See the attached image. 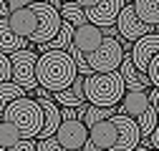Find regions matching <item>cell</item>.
Segmentation results:
<instances>
[{"mask_svg": "<svg viewBox=\"0 0 159 151\" xmlns=\"http://www.w3.org/2000/svg\"><path fill=\"white\" fill-rule=\"evenodd\" d=\"M8 25L25 38L28 43H46L58 33L61 25V13L58 8H53L51 3L43 0H33V3L18 8V10H8Z\"/></svg>", "mask_w": 159, "mask_h": 151, "instance_id": "1", "label": "cell"}, {"mask_svg": "<svg viewBox=\"0 0 159 151\" xmlns=\"http://www.w3.org/2000/svg\"><path fill=\"white\" fill-rule=\"evenodd\" d=\"M78 76L76 63L68 55L66 48H53V50H43L35 61V81L46 91H63L73 83V78Z\"/></svg>", "mask_w": 159, "mask_h": 151, "instance_id": "2", "label": "cell"}, {"mask_svg": "<svg viewBox=\"0 0 159 151\" xmlns=\"http://www.w3.org/2000/svg\"><path fill=\"white\" fill-rule=\"evenodd\" d=\"M124 81L119 71H91L84 76V98L93 106L116 108V103L124 96Z\"/></svg>", "mask_w": 159, "mask_h": 151, "instance_id": "3", "label": "cell"}, {"mask_svg": "<svg viewBox=\"0 0 159 151\" xmlns=\"http://www.w3.org/2000/svg\"><path fill=\"white\" fill-rule=\"evenodd\" d=\"M3 119L18 128L20 139H35L38 131H41V123H43L38 101L30 98V96H25V93H23V96H18V98H13L5 106Z\"/></svg>", "mask_w": 159, "mask_h": 151, "instance_id": "4", "label": "cell"}, {"mask_svg": "<svg viewBox=\"0 0 159 151\" xmlns=\"http://www.w3.org/2000/svg\"><path fill=\"white\" fill-rule=\"evenodd\" d=\"M8 58H10V81L18 83L23 91H33L38 86V81H35L38 53L28 50V48H18V50L8 53Z\"/></svg>", "mask_w": 159, "mask_h": 151, "instance_id": "5", "label": "cell"}, {"mask_svg": "<svg viewBox=\"0 0 159 151\" xmlns=\"http://www.w3.org/2000/svg\"><path fill=\"white\" fill-rule=\"evenodd\" d=\"M84 58H86L91 71H116L119 63H121V58H124V48L119 43V38L104 35L101 43H98L91 53H86Z\"/></svg>", "mask_w": 159, "mask_h": 151, "instance_id": "6", "label": "cell"}, {"mask_svg": "<svg viewBox=\"0 0 159 151\" xmlns=\"http://www.w3.org/2000/svg\"><path fill=\"white\" fill-rule=\"evenodd\" d=\"M114 28L119 33V43H134L136 38H142L144 33L157 30V25H147V23L139 20L134 8H131V3H124V8L119 10L116 20H114Z\"/></svg>", "mask_w": 159, "mask_h": 151, "instance_id": "7", "label": "cell"}, {"mask_svg": "<svg viewBox=\"0 0 159 151\" xmlns=\"http://www.w3.org/2000/svg\"><path fill=\"white\" fill-rule=\"evenodd\" d=\"M53 139L68 151H81V146L89 139V128L78 121V119H63L53 131Z\"/></svg>", "mask_w": 159, "mask_h": 151, "instance_id": "8", "label": "cell"}, {"mask_svg": "<svg viewBox=\"0 0 159 151\" xmlns=\"http://www.w3.org/2000/svg\"><path fill=\"white\" fill-rule=\"evenodd\" d=\"M157 53H159V33H157V30H149V33H144L142 38H136V41L131 43L129 58H131V63H134L136 71L144 73L147 63L154 58Z\"/></svg>", "mask_w": 159, "mask_h": 151, "instance_id": "9", "label": "cell"}, {"mask_svg": "<svg viewBox=\"0 0 159 151\" xmlns=\"http://www.w3.org/2000/svg\"><path fill=\"white\" fill-rule=\"evenodd\" d=\"M121 8H124V0H98L96 5L84 8V13H86L89 23H93L98 28H109V25H114V20H116V15H119Z\"/></svg>", "mask_w": 159, "mask_h": 151, "instance_id": "10", "label": "cell"}, {"mask_svg": "<svg viewBox=\"0 0 159 151\" xmlns=\"http://www.w3.org/2000/svg\"><path fill=\"white\" fill-rule=\"evenodd\" d=\"M116 139H119V126L114 121V113L109 119H101V121H96L93 126H89V141L93 146H98V149H104V151H111Z\"/></svg>", "mask_w": 159, "mask_h": 151, "instance_id": "11", "label": "cell"}, {"mask_svg": "<svg viewBox=\"0 0 159 151\" xmlns=\"http://www.w3.org/2000/svg\"><path fill=\"white\" fill-rule=\"evenodd\" d=\"M114 121L119 126V139L111 146V151H131L139 144V139H142V134H139V128H136V121L124 116V113H114Z\"/></svg>", "mask_w": 159, "mask_h": 151, "instance_id": "12", "label": "cell"}, {"mask_svg": "<svg viewBox=\"0 0 159 151\" xmlns=\"http://www.w3.org/2000/svg\"><path fill=\"white\" fill-rule=\"evenodd\" d=\"M101 38H104V28H98L93 23H81V25H76L73 28V35H71V45H76L78 50H81L84 55L91 53L98 43H101Z\"/></svg>", "mask_w": 159, "mask_h": 151, "instance_id": "13", "label": "cell"}, {"mask_svg": "<svg viewBox=\"0 0 159 151\" xmlns=\"http://www.w3.org/2000/svg\"><path fill=\"white\" fill-rule=\"evenodd\" d=\"M149 108V98H147V91L139 88V91H124L121 101L116 103V113H124L129 119H136L142 111Z\"/></svg>", "mask_w": 159, "mask_h": 151, "instance_id": "14", "label": "cell"}, {"mask_svg": "<svg viewBox=\"0 0 159 151\" xmlns=\"http://www.w3.org/2000/svg\"><path fill=\"white\" fill-rule=\"evenodd\" d=\"M119 76H121V81H124V88L126 91H139V88H149L152 83H149V78H147V73H142V71H136L134 68V63H131V58H129V53H124V58H121V63H119Z\"/></svg>", "mask_w": 159, "mask_h": 151, "instance_id": "15", "label": "cell"}, {"mask_svg": "<svg viewBox=\"0 0 159 151\" xmlns=\"http://www.w3.org/2000/svg\"><path fill=\"white\" fill-rule=\"evenodd\" d=\"M51 98H53L58 106H73V108L81 106V103L86 101V98H84V76L78 73L68 88H63V91H53Z\"/></svg>", "mask_w": 159, "mask_h": 151, "instance_id": "16", "label": "cell"}, {"mask_svg": "<svg viewBox=\"0 0 159 151\" xmlns=\"http://www.w3.org/2000/svg\"><path fill=\"white\" fill-rule=\"evenodd\" d=\"M18 48H28V41L20 38L10 25H8V18H0V50L5 55L18 50Z\"/></svg>", "mask_w": 159, "mask_h": 151, "instance_id": "17", "label": "cell"}, {"mask_svg": "<svg viewBox=\"0 0 159 151\" xmlns=\"http://www.w3.org/2000/svg\"><path fill=\"white\" fill-rule=\"evenodd\" d=\"M78 111V121H81L86 128L93 126L96 121H101V119H109L111 113H116V108H106V106H93V103H81V106H76Z\"/></svg>", "mask_w": 159, "mask_h": 151, "instance_id": "18", "label": "cell"}, {"mask_svg": "<svg viewBox=\"0 0 159 151\" xmlns=\"http://www.w3.org/2000/svg\"><path fill=\"white\" fill-rule=\"evenodd\" d=\"M131 8L142 23L147 25L159 23V0H131Z\"/></svg>", "mask_w": 159, "mask_h": 151, "instance_id": "19", "label": "cell"}, {"mask_svg": "<svg viewBox=\"0 0 159 151\" xmlns=\"http://www.w3.org/2000/svg\"><path fill=\"white\" fill-rule=\"evenodd\" d=\"M58 13H61V20L71 23L73 28L81 25V23H86V13H84V8L76 5L73 0H66V3H61V5H58Z\"/></svg>", "mask_w": 159, "mask_h": 151, "instance_id": "20", "label": "cell"}, {"mask_svg": "<svg viewBox=\"0 0 159 151\" xmlns=\"http://www.w3.org/2000/svg\"><path fill=\"white\" fill-rule=\"evenodd\" d=\"M23 88L18 86V83H13V81H3L0 83V119H3V111H5V106L13 101V98H18V96H23Z\"/></svg>", "mask_w": 159, "mask_h": 151, "instance_id": "21", "label": "cell"}, {"mask_svg": "<svg viewBox=\"0 0 159 151\" xmlns=\"http://www.w3.org/2000/svg\"><path fill=\"white\" fill-rule=\"evenodd\" d=\"M134 121H136L139 134H142V136H147L152 128H157V108H152V106H149L147 111H142V113H139Z\"/></svg>", "mask_w": 159, "mask_h": 151, "instance_id": "22", "label": "cell"}, {"mask_svg": "<svg viewBox=\"0 0 159 151\" xmlns=\"http://www.w3.org/2000/svg\"><path fill=\"white\" fill-rule=\"evenodd\" d=\"M18 139H20V134H18V128L13 123H8L5 119H0V149H10Z\"/></svg>", "mask_w": 159, "mask_h": 151, "instance_id": "23", "label": "cell"}, {"mask_svg": "<svg viewBox=\"0 0 159 151\" xmlns=\"http://www.w3.org/2000/svg\"><path fill=\"white\" fill-rule=\"evenodd\" d=\"M35 151H68V149H63L53 136H46V139H38L35 141Z\"/></svg>", "mask_w": 159, "mask_h": 151, "instance_id": "24", "label": "cell"}, {"mask_svg": "<svg viewBox=\"0 0 159 151\" xmlns=\"http://www.w3.org/2000/svg\"><path fill=\"white\" fill-rule=\"evenodd\" d=\"M144 73H147V78H149V83H152V86H159V53H157L154 58L147 63Z\"/></svg>", "mask_w": 159, "mask_h": 151, "instance_id": "25", "label": "cell"}, {"mask_svg": "<svg viewBox=\"0 0 159 151\" xmlns=\"http://www.w3.org/2000/svg\"><path fill=\"white\" fill-rule=\"evenodd\" d=\"M5 151H35V141L33 139H18L10 149H5Z\"/></svg>", "mask_w": 159, "mask_h": 151, "instance_id": "26", "label": "cell"}, {"mask_svg": "<svg viewBox=\"0 0 159 151\" xmlns=\"http://www.w3.org/2000/svg\"><path fill=\"white\" fill-rule=\"evenodd\" d=\"M3 81H10V58L0 50V83Z\"/></svg>", "mask_w": 159, "mask_h": 151, "instance_id": "27", "label": "cell"}, {"mask_svg": "<svg viewBox=\"0 0 159 151\" xmlns=\"http://www.w3.org/2000/svg\"><path fill=\"white\" fill-rule=\"evenodd\" d=\"M63 111H61V121L63 119H78V111L73 108V106H61Z\"/></svg>", "mask_w": 159, "mask_h": 151, "instance_id": "28", "label": "cell"}, {"mask_svg": "<svg viewBox=\"0 0 159 151\" xmlns=\"http://www.w3.org/2000/svg\"><path fill=\"white\" fill-rule=\"evenodd\" d=\"M28 3H33V0H8V10H18V8H23Z\"/></svg>", "mask_w": 159, "mask_h": 151, "instance_id": "29", "label": "cell"}, {"mask_svg": "<svg viewBox=\"0 0 159 151\" xmlns=\"http://www.w3.org/2000/svg\"><path fill=\"white\" fill-rule=\"evenodd\" d=\"M81 151H104V149H98V146H93V144H91V141L86 139V144L81 146Z\"/></svg>", "mask_w": 159, "mask_h": 151, "instance_id": "30", "label": "cell"}, {"mask_svg": "<svg viewBox=\"0 0 159 151\" xmlns=\"http://www.w3.org/2000/svg\"><path fill=\"white\" fill-rule=\"evenodd\" d=\"M0 18H8V3L0 0Z\"/></svg>", "mask_w": 159, "mask_h": 151, "instance_id": "31", "label": "cell"}, {"mask_svg": "<svg viewBox=\"0 0 159 151\" xmlns=\"http://www.w3.org/2000/svg\"><path fill=\"white\" fill-rule=\"evenodd\" d=\"M131 151H152V149H147V146H142V144H136V146H134Z\"/></svg>", "mask_w": 159, "mask_h": 151, "instance_id": "32", "label": "cell"}, {"mask_svg": "<svg viewBox=\"0 0 159 151\" xmlns=\"http://www.w3.org/2000/svg\"><path fill=\"white\" fill-rule=\"evenodd\" d=\"M124 3H131V0H124Z\"/></svg>", "mask_w": 159, "mask_h": 151, "instance_id": "33", "label": "cell"}, {"mask_svg": "<svg viewBox=\"0 0 159 151\" xmlns=\"http://www.w3.org/2000/svg\"><path fill=\"white\" fill-rule=\"evenodd\" d=\"M61 3H66V0H61Z\"/></svg>", "mask_w": 159, "mask_h": 151, "instance_id": "34", "label": "cell"}, {"mask_svg": "<svg viewBox=\"0 0 159 151\" xmlns=\"http://www.w3.org/2000/svg\"><path fill=\"white\" fill-rule=\"evenodd\" d=\"M5 3H8V0H5Z\"/></svg>", "mask_w": 159, "mask_h": 151, "instance_id": "35", "label": "cell"}]
</instances>
